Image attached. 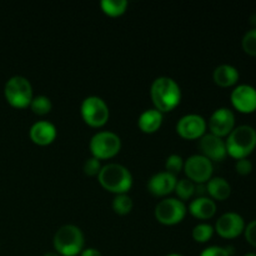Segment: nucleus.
Segmentation results:
<instances>
[{"mask_svg": "<svg viewBox=\"0 0 256 256\" xmlns=\"http://www.w3.org/2000/svg\"><path fill=\"white\" fill-rule=\"evenodd\" d=\"M214 232H215V230H214V226H212V225L202 222H199V224H196L194 228H192V236L196 242L205 244V242H208L212 240Z\"/></svg>", "mask_w": 256, "mask_h": 256, "instance_id": "25", "label": "nucleus"}, {"mask_svg": "<svg viewBox=\"0 0 256 256\" xmlns=\"http://www.w3.org/2000/svg\"><path fill=\"white\" fill-rule=\"evenodd\" d=\"M52 246L60 256L80 255L85 248L84 232L76 225H62L54 234Z\"/></svg>", "mask_w": 256, "mask_h": 256, "instance_id": "4", "label": "nucleus"}, {"mask_svg": "<svg viewBox=\"0 0 256 256\" xmlns=\"http://www.w3.org/2000/svg\"><path fill=\"white\" fill-rule=\"evenodd\" d=\"M199 154L204 155L210 162H222L228 156L225 139L206 132L199 139Z\"/></svg>", "mask_w": 256, "mask_h": 256, "instance_id": "14", "label": "nucleus"}, {"mask_svg": "<svg viewBox=\"0 0 256 256\" xmlns=\"http://www.w3.org/2000/svg\"><path fill=\"white\" fill-rule=\"evenodd\" d=\"M80 115L90 128H102L109 122L110 110L104 99L96 95H90L82 102Z\"/></svg>", "mask_w": 256, "mask_h": 256, "instance_id": "7", "label": "nucleus"}, {"mask_svg": "<svg viewBox=\"0 0 256 256\" xmlns=\"http://www.w3.org/2000/svg\"><path fill=\"white\" fill-rule=\"evenodd\" d=\"M242 50L250 56H256V28L248 30L242 39Z\"/></svg>", "mask_w": 256, "mask_h": 256, "instance_id": "27", "label": "nucleus"}, {"mask_svg": "<svg viewBox=\"0 0 256 256\" xmlns=\"http://www.w3.org/2000/svg\"><path fill=\"white\" fill-rule=\"evenodd\" d=\"M208 129L212 135L226 139L228 135L234 130L235 125V114L229 108H218L208 120Z\"/></svg>", "mask_w": 256, "mask_h": 256, "instance_id": "12", "label": "nucleus"}, {"mask_svg": "<svg viewBox=\"0 0 256 256\" xmlns=\"http://www.w3.org/2000/svg\"><path fill=\"white\" fill-rule=\"evenodd\" d=\"M252 168H254L252 166V162L248 158L246 159H239L235 162V170L242 176H246V175L252 174Z\"/></svg>", "mask_w": 256, "mask_h": 256, "instance_id": "30", "label": "nucleus"}, {"mask_svg": "<svg viewBox=\"0 0 256 256\" xmlns=\"http://www.w3.org/2000/svg\"><path fill=\"white\" fill-rule=\"evenodd\" d=\"M180 85L170 76H159L152 82L150 98L154 108L159 112H169L174 110L182 102Z\"/></svg>", "mask_w": 256, "mask_h": 256, "instance_id": "1", "label": "nucleus"}, {"mask_svg": "<svg viewBox=\"0 0 256 256\" xmlns=\"http://www.w3.org/2000/svg\"><path fill=\"white\" fill-rule=\"evenodd\" d=\"M188 206L178 198H164L156 204L154 209V216L158 222L166 226L180 224L186 216Z\"/></svg>", "mask_w": 256, "mask_h": 256, "instance_id": "8", "label": "nucleus"}, {"mask_svg": "<svg viewBox=\"0 0 256 256\" xmlns=\"http://www.w3.org/2000/svg\"><path fill=\"white\" fill-rule=\"evenodd\" d=\"M174 192L176 194L178 199L182 202H185L188 200H192V198L195 196V182H192L188 178H182L176 182Z\"/></svg>", "mask_w": 256, "mask_h": 256, "instance_id": "22", "label": "nucleus"}, {"mask_svg": "<svg viewBox=\"0 0 256 256\" xmlns=\"http://www.w3.org/2000/svg\"><path fill=\"white\" fill-rule=\"evenodd\" d=\"M184 162L182 155L179 154H172L166 158L165 160V172H170V174L176 176L179 172H182L184 169Z\"/></svg>", "mask_w": 256, "mask_h": 256, "instance_id": "26", "label": "nucleus"}, {"mask_svg": "<svg viewBox=\"0 0 256 256\" xmlns=\"http://www.w3.org/2000/svg\"><path fill=\"white\" fill-rule=\"evenodd\" d=\"M244 236L248 244L252 245V248H256V219L246 224L244 230Z\"/></svg>", "mask_w": 256, "mask_h": 256, "instance_id": "31", "label": "nucleus"}, {"mask_svg": "<svg viewBox=\"0 0 256 256\" xmlns=\"http://www.w3.org/2000/svg\"><path fill=\"white\" fill-rule=\"evenodd\" d=\"M44 256H60V255L58 254L56 252H54V250H52V252H45Z\"/></svg>", "mask_w": 256, "mask_h": 256, "instance_id": "33", "label": "nucleus"}, {"mask_svg": "<svg viewBox=\"0 0 256 256\" xmlns=\"http://www.w3.org/2000/svg\"><path fill=\"white\" fill-rule=\"evenodd\" d=\"M240 79V72L234 65L222 64L216 66L212 72V80L220 88L236 86Z\"/></svg>", "mask_w": 256, "mask_h": 256, "instance_id": "18", "label": "nucleus"}, {"mask_svg": "<svg viewBox=\"0 0 256 256\" xmlns=\"http://www.w3.org/2000/svg\"><path fill=\"white\" fill-rule=\"evenodd\" d=\"M29 108L35 115L44 116V115H48L52 112V102L50 98H48L46 95H34Z\"/></svg>", "mask_w": 256, "mask_h": 256, "instance_id": "23", "label": "nucleus"}, {"mask_svg": "<svg viewBox=\"0 0 256 256\" xmlns=\"http://www.w3.org/2000/svg\"><path fill=\"white\" fill-rule=\"evenodd\" d=\"M176 132L185 140H199L208 132V122L199 114H186L176 122Z\"/></svg>", "mask_w": 256, "mask_h": 256, "instance_id": "10", "label": "nucleus"}, {"mask_svg": "<svg viewBox=\"0 0 256 256\" xmlns=\"http://www.w3.org/2000/svg\"><path fill=\"white\" fill-rule=\"evenodd\" d=\"M245 226L246 224L242 215L235 212H228L218 218L214 230L220 238L230 240L244 234Z\"/></svg>", "mask_w": 256, "mask_h": 256, "instance_id": "11", "label": "nucleus"}, {"mask_svg": "<svg viewBox=\"0 0 256 256\" xmlns=\"http://www.w3.org/2000/svg\"><path fill=\"white\" fill-rule=\"evenodd\" d=\"M199 256H232V250L226 246L212 245V246L205 248Z\"/></svg>", "mask_w": 256, "mask_h": 256, "instance_id": "29", "label": "nucleus"}, {"mask_svg": "<svg viewBox=\"0 0 256 256\" xmlns=\"http://www.w3.org/2000/svg\"><path fill=\"white\" fill-rule=\"evenodd\" d=\"M112 208L115 214L118 215H128L132 212L134 208L132 199L128 194H118L112 199Z\"/></svg>", "mask_w": 256, "mask_h": 256, "instance_id": "24", "label": "nucleus"}, {"mask_svg": "<svg viewBox=\"0 0 256 256\" xmlns=\"http://www.w3.org/2000/svg\"><path fill=\"white\" fill-rule=\"evenodd\" d=\"M79 256H102L100 250L95 249V248H84Z\"/></svg>", "mask_w": 256, "mask_h": 256, "instance_id": "32", "label": "nucleus"}, {"mask_svg": "<svg viewBox=\"0 0 256 256\" xmlns=\"http://www.w3.org/2000/svg\"><path fill=\"white\" fill-rule=\"evenodd\" d=\"M128 6H129V2L126 0H102L100 2V8H102V12L112 18L122 16V14H125Z\"/></svg>", "mask_w": 256, "mask_h": 256, "instance_id": "21", "label": "nucleus"}, {"mask_svg": "<svg viewBox=\"0 0 256 256\" xmlns=\"http://www.w3.org/2000/svg\"><path fill=\"white\" fill-rule=\"evenodd\" d=\"M4 96L8 104L15 109L29 108L34 98L32 82L28 78L22 75H14L9 78L4 85Z\"/></svg>", "mask_w": 256, "mask_h": 256, "instance_id": "5", "label": "nucleus"}, {"mask_svg": "<svg viewBox=\"0 0 256 256\" xmlns=\"http://www.w3.org/2000/svg\"><path fill=\"white\" fill-rule=\"evenodd\" d=\"M186 178L195 184H206L212 178L214 165L208 158L202 154L190 155L184 162V169Z\"/></svg>", "mask_w": 256, "mask_h": 256, "instance_id": "9", "label": "nucleus"}, {"mask_svg": "<svg viewBox=\"0 0 256 256\" xmlns=\"http://www.w3.org/2000/svg\"><path fill=\"white\" fill-rule=\"evenodd\" d=\"M178 178L168 172H159L148 180V192L156 198H166L174 192Z\"/></svg>", "mask_w": 256, "mask_h": 256, "instance_id": "15", "label": "nucleus"}, {"mask_svg": "<svg viewBox=\"0 0 256 256\" xmlns=\"http://www.w3.org/2000/svg\"><path fill=\"white\" fill-rule=\"evenodd\" d=\"M166 256H182V254H175V252H174V254H169V255H166Z\"/></svg>", "mask_w": 256, "mask_h": 256, "instance_id": "35", "label": "nucleus"}, {"mask_svg": "<svg viewBox=\"0 0 256 256\" xmlns=\"http://www.w3.org/2000/svg\"><path fill=\"white\" fill-rule=\"evenodd\" d=\"M92 156L98 160H108L116 156L122 150V139L119 135L110 130H100L95 132L89 142Z\"/></svg>", "mask_w": 256, "mask_h": 256, "instance_id": "6", "label": "nucleus"}, {"mask_svg": "<svg viewBox=\"0 0 256 256\" xmlns=\"http://www.w3.org/2000/svg\"><path fill=\"white\" fill-rule=\"evenodd\" d=\"M244 256H256V252H248V254H245Z\"/></svg>", "mask_w": 256, "mask_h": 256, "instance_id": "34", "label": "nucleus"}, {"mask_svg": "<svg viewBox=\"0 0 256 256\" xmlns=\"http://www.w3.org/2000/svg\"><path fill=\"white\" fill-rule=\"evenodd\" d=\"M206 194L214 202H224L232 195V185L225 178L212 176L206 182Z\"/></svg>", "mask_w": 256, "mask_h": 256, "instance_id": "20", "label": "nucleus"}, {"mask_svg": "<svg viewBox=\"0 0 256 256\" xmlns=\"http://www.w3.org/2000/svg\"><path fill=\"white\" fill-rule=\"evenodd\" d=\"M102 168V162L94 156H90L89 159L85 160L84 165H82V170H84L85 175H88V176H98Z\"/></svg>", "mask_w": 256, "mask_h": 256, "instance_id": "28", "label": "nucleus"}, {"mask_svg": "<svg viewBox=\"0 0 256 256\" xmlns=\"http://www.w3.org/2000/svg\"><path fill=\"white\" fill-rule=\"evenodd\" d=\"M188 212L198 220H209L216 214V202L209 196L194 198L188 206Z\"/></svg>", "mask_w": 256, "mask_h": 256, "instance_id": "17", "label": "nucleus"}, {"mask_svg": "<svg viewBox=\"0 0 256 256\" xmlns=\"http://www.w3.org/2000/svg\"><path fill=\"white\" fill-rule=\"evenodd\" d=\"M56 126L48 120H39L30 126L29 136L34 144L39 146H48L56 139Z\"/></svg>", "mask_w": 256, "mask_h": 256, "instance_id": "16", "label": "nucleus"}, {"mask_svg": "<svg viewBox=\"0 0 256 256\" xmlns=\"http://www.w3.org/2000/svg\"><path fill=\"white\" fill-rule=\"evenodd\" d=\"M98 182L102 189L112 194H128L132 186V174L126 166L118 162L102 165Z\"/></svg>", "mask_w": 256, "mask_h": 256, "instance_id": "2", "label": "nucleus"}, {"mask_svg": "<svg viewBox=\"0 0 256 256\" xmlns=\"http://www.w3.org/2000/svg\"><path fill=\"white\" fill-rule=\"evenodd\" d=\"M230 102L236 112L252 114L256 112V88L250 84L236 85L230 94Z\"/></svg>", "mask_w": 256, "mask_h": 256, "instance_id": "13", "label": "nucleus"}, {"mask_svg": "<svg viewBox=\"0 0 256 256\" xmlns=\"http://www.w3.org/2000/svg\"><path fill=\"white\" fill-rule=\"evenodd\" d=\"M226 152L235 160L246 159L256 149V130L250 125L235 126L225 139Z\"/></svg>", "mask_w": 256, "mask_h": 256, "instance_id": "3", "label": "nucleus"}, {"mask_svg": "<svg viewBox=\"0 0 256 256\" xmlns=\"http://www.w3.org/2000/svg\"><path fill=\"white\" fill-rule=\"evenodd\" d=\"M164 114L155 108L146 109L138 118V128L145 134H154L162 128Z\"/></svg>", "mask_w": 256, "mask_h": 256, "instance_id": "19", "label": "nucleus"}]
</instances>
